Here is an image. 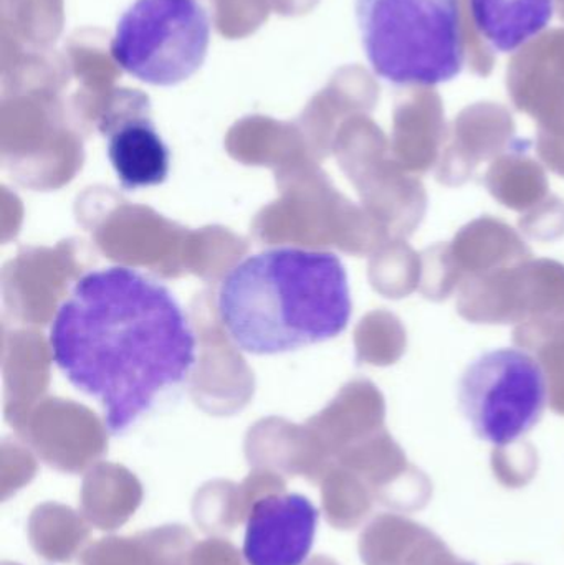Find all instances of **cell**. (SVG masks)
<instances>
[{
	"mask_svg": "<svg viewBox=\"0 0 564 565\" xmlns=\"http://www.w3.org/2000/svg\"><path fill=\"white\" fill-rule=\"evenodd\" d=\"M56 367L121 435L184 384L198 339L171 289L126 267L88 271L62 302L49 335Z\"/></svg>",
	"mask_w": 564,
	"mask_h": 565,
	"instance_id": "1",
	"label": "cell"
},
{
	"mask_svg": "<svg viewBox=\"0 0 564 565\" xmlns=\"http://www.w3.org/2000/svg\"><path fill=\"white\" fill-rule=\"evenodd\" d=\"M217 309L241 351L275 355L338 338L353 301L338 255L280 247L235 265L221 282Z\"/></svg>",
	"mask_w": 564,
	"mask_h": 565,
	"instance_id": "2",
	"label": "cell"
},
{
	"mask_svg": "<svg viewBox=\"0 0 564 565\" xmlns=\"http://www.w3.org/2000/svg\"><path fill=\"white\" fill-rule=\"evenodd\" d=\"M464 0H354L371 68L396 86L453 82L466 63Z\"/></svg>",
	"mask_w": 564,
	"mask_h": 565,
	"instance_id": "3",
	"label": "cell"
},
{
	"mask_svg": "<svg viewBox=\"0 0 564 565\" xmlns=\"http://www.w3.org/2000/svg\"><path fill=\"white\" fill-rule=\"evenodd\" d=\"M211 19L199 0H135L116 22L113 60L152 86L188 82L207 58Z\"/></svg>",
	"mask_w": 564,
	"mask_h": 565,
	"instance_id": "4",
	"label": "cell"
},
{
	"mask_svg": "<svg viewBox=\"0 0 564 565\" xmlns=\"http://www.w3.org/2000/svg\"><path fill=\"white\" fill-rule=\"evenodd\" d=\"M549 404V379L539 359L500 348L473 359L459 381V407L473 434L509 447L539 425Z\"/></svg>",
	"mask_w": 564,
	"mask_h": 565,
	"instance_id": "5",
	"label": "cell"
},
{
	"mask_svg": "<svg viewBox=\"0 0 564 565\" xmlns=\"http://www.w3.org/2000/svg\"><path fill=\"white\" fill-rule=\"evenodd\" d=\"M108 159L126 191L155 188L168 179L171 151L151 118L148 96L118 89L99 121Z\"/></svg>",
	"mask_w": 564,
	"mask_h": 565,
	"instance_id": "6",
	"label": "cell"
},
{
	"mask_svg": "<svg viewBox=\"0 0 564 565\" xmlns=\"http://www.w3.org/2000/svg\"><path fill=\"white\" fill-rule=\"evenodd\" d=\"M320 511L304 494H267L255 501L245 524L247 565H304L313 550Z\"/></svg>",
	"mask_w": 564,
	"mask_h": 565,
	"instance_id": "7",
	"label": "cell"
},
{
	"mask_svg": "<svg viewBox=\"0 0 564 565\" xmlns=\"http://www.w3.org/2000/svg\"><path fill=\"white\" fill-rule=\"evenodd\" d=\"M555 0H469L473 32L493 50L517 52L552 22Z\"/></svg>",
	"mask_w": 564,
	"mask_h": 565,
	"instance_id": "8",
	"label": "cell"
}]
</instances>
